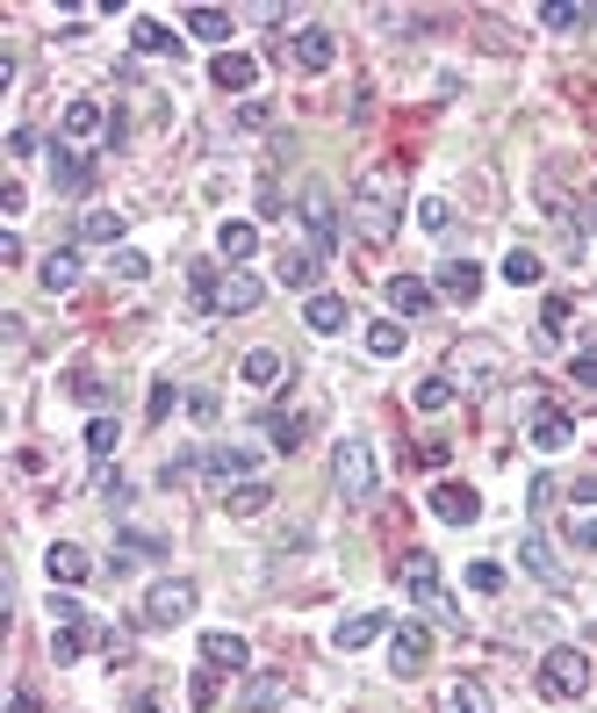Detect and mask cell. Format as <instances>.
<instances>
[{
    "label": "cell",
    "instance_id": "8",
    "mask_svg": "<svg viewBox=\"0 0 597 713\" xmlns=\"http://www.w3.org/2000/svg\"><path fill=\"white\" fill-rule=\"evenodd\" d=\"M259 303H267V281H259L252 267H231L223 288H217V317H245V310H259Z\"/></svg>",
    "mask_w": 597,
    "mask_h": 713
},
{
    "label": "cell",
    "instance_id": "10",
    "mask_svg": "<svg viewBox=\"0 0 597 713\" xmlns=\"http://www.w3.org/2000/svg\"><path fill=\"white\" fill-rule=\"evenodd\" d=\"M526 433H533V447H540V454H561V447L576 439V418H569V412H555V404H540Z\"/></svg>",
    "mask_w": 597,
    "mask_h": 713
},
{
    "label": "cell",
    "instance_id": "25",
    "mask_svg": "<svg viewBox=\"0 0 597 713\" xmlns=\"http://www.w3.org/2000/svg\"><path fill=\"white\" fill-rule=\"evenodd\" d=\"M432 713H489V692L476 685V677H454V685H439Z\"/></svg>",
    "mask_w": 597,
    "mask_h": 713
},
{
    "label": "cell",
    "instance_id": "13",
    "mask_svg": "<svg viewBox=\"0 0 597 713\" xmlns=\"http://www.w3.org/2000/svg\"><path fill=\"white\" fill-rule=\"evenodd\" d=\"M432 512H439L447 526H468V519L482 512V497L468 491V483H432Z\"/></svg>",
    "mask_w": 597,
    "mask_h": 713
},
{
    "label": "cell",
    "instance_id": "28",
    "mask_svg": "<svg viewBox=\"0 0 597 713\" xmlns=\"http://www.w3.org/2000/svg\"><path fill=\"white\" fill-rule=\"evenodd\" d=\"M259 426H267V447L273 454H296L302 439H310V418H302V412H273V418H259Z\"/></svg>",
    "mask_w": 597,
    "mask_h": 713
},
{
    "label": "cell",
    "instance_id": "1",
    "mask_svg": "<svg viewBox=\"0 0 597 713\" xmlns=\"http://www.w3.org/2000/svg\"><path fill=\"white\" fill-rule=\"evenodd\" d=\"M396 217H404V180H396V166H367L360 188H354V231L367 246H389Z\"/></svg>",
    "mask_w": 597,
    "mask_h": 713
},
{
    "label": "cell",
    "instance_id": "19",
    "mask_svg": "<svg viewBox=\"0 0 597 713\" xmlns=\"http://www.w3.org/2000/svg\"><path fill=\"white\" fill-rule=\"evenodd\" d=\"M432 288H439L447 303H476V296H482V267H476V260H447Z\"/></svg>",
    "mask_w": 597,
    "mask_h": 713
},
{
    "label": "cell",
    "instance_id": "38",
    "mask_svg": "<svg viewBox=\"0 0 597 713\" xmlns=\"http://www.w3.org/2000/svg\"><path fill=\"white\" fill-rule=\"evenodd\" d=\"M410 404H418V412H447V404H454V383H447V375H425Z\"/></svg>",
    "mask_w": 597,
    "mask_h": 713
},
{
    "label": "cell",
    "instance_id": "53",
    "mask_svg": "<svg viewBox=\"0 0 597 713\" xmlns=\"http://www.w3.org/2000/svg\"><path fill=\"white\" fill-rule=\"evenodd\" d=\"M8 713H43V706L29 700V692H14V700H8Z\"/></svg>",
    "mask_w": 597,
    "mask_h": 713
},
{
    "label": "cell",
    "instance_id": "43",
    "mask_svg": "<svg viewBox=\"0 0 597 713\" xmlns=\"http://www.w3.org/2000/svg\"><path fill=\"white\" fill-rule=\"evenodd\" d=\"M217 275H209V267H195V275H188V296H195V310H217Z\"/></svg>",
    "mask_w": 597,
    "mask_h": 713
},
{
    "label": "cell",
    "instance_id": "5",
    "mask_svg": "<svg viewBox=\"0 0 597 713\" xmlns=\"http://www.w3.org/2000/svg\"><path fill=\"white\" fill-rule=\"evenodd\" d=\"M188 613H195V584H188V576H159V584L145 591V605H137L145 627H180Z\"/></svg>",
    "mask_w": 597,
    "mask_h": 713
},
{
    "label": "cell",
    "instance_id": "18",
    "mask_svg": "<svg viewBox=\"0 0 597 713\" xmlns=\"http://www.w3.org/2000/svg\"><path fill=\"white\" fill-rule=\"evenodd\" d=\"M317 275H325V260H317L310 246H296V252L273 260V281H281V288H310V296H317Z\"/></svg>",
    "mask_w": 597,
    "mask_h": 713
},
{
    "label": "cell",
    "instance_id": "27",
    "mask_svg": "<svg viewBox=\"0 0 597 713\" xmlns=\"http://www.w3.org/2000/svg\"><path fill=\"white\" fill-rule=\"evenodd\" d=\"M432 296H439V288L418 281V275H396L389 281V310H404V317H425V310H432Z\"/></svg>",
    "mask_w": 597,
    "mask_h": 713
},
{
    "label": "cell",
    "instance_id": "26",
    "mask_svg": "<svg viewBox=\"0 0 597 713\" xmlns=\"http://www.w3.org/2000/svg\"><path fill=\"white\" fill-rule=\"evenodd\" d=\"M202 663H209V671H245V663H252V648H245L238 642V634H202Z\"/></svg>",
    "mask_w": 597,
    "mask_h": 713
},
{
    "label": "cell",
    "instance_id": "51",
    "mask_svg": "<svg viewBox=\"0 0 597 713\" xmlns=\"http://www.w3.org/2000/svg\"><path fill=\"white\" fill-rule=\"evenodd\" d=\"M238 130H267V101H245V109H238Z\"/></svg>",
    "mask_w": 597,
    "mask_h": 713
},
{
    "label": "cell",
    "instance_id": "42",
    "mask_svg": "<svg viewBox=\"0 0 597 713\" xmlns=\"http://www.w3.org/2000/svg\"><path fill=\"white\" fill-rule=\"evenodd\" d=\"M418 224H425V231H447V224H454V202H447V195H425V202H418Z\"/></svg>",
    "mask_w": 597,
    "mask_h": 713
},
{
    "label": "cell",
    "instance_id": "39",
    "mask_svg": "<svg viewBox=\"0 0 597 713\" xmlns=\"http://www.w3.org/2000/svg\"><path fill=\"white\" fill-rule=\"evenodd\" d=\"M569 317H576L569 296H547V303H540V331H547V339H561V331H569Z\"/></svg>",
    "mask_w": 597,
    "mask_h": 713
},
{
    "label": "cell",
    "instance_id": "21",
    "mask_svg": "<svg viewBox=\"0 0 597 713\" xmlns=\"http://www.w3.org/2000/svg\"><path fill=\"white\" fill-rule=\"evenodd\" d=\"M58 130H66V145H87V138H101V130H109V116H101V101H66V123H58Z\"/></svg>",
    "mask_w": 597,
    "mask_h": 713
},
{
    "label": "cell",
    "instance_id": "15",
    "mask_svg": "<svg viewBox=\"0 0 597 713\" xmlns=\"http://www.w3.org/2000/svg\"><path fill=\"white\" fill-rule=\"evenodd\" d=\"M180 22H188L195 43H217V51H223V43H231V29H238V14H231V8H188Z\"/></svg>",
    "mask_w": 597,
    "mask_h": 713
},
{
    "label": "cell",
    "instance_id": "2",
    "mask_svg": "<svg viewBox=\"0 0 597 713\" xmlns=\"http://www.w3.org/2000/svg\"><path fill=\"white\" fill-rule=\"evenodd\" d=\"M331 483H339L346 505H367V497L381 491V476H375V447H367V439H339V454H331Z\"/></svg>",
    "mask_w": 597,
    "mask_h": 713
},
{
    "label": "cell",
    "instance_id": "32",
    "mask_svg": "<svg viewBox=\"0 0 597 713\" xmlns=\"http://www.w3.org/2000/svg\"><path fill=\"white\" fill-rule=\"evenodd\" d=\"M273 505V483H238V491H223V512L231 519H252V512Z\"/></svg>",
    "mask_w": 597,
    "mask_h": 713
},
{
    "label": "cell",
    "instance_id": "20",
    "mask_svg": "<svg viewBox=\"0 0 597 713\" xmlns=\"http://www.w3.org/2000/svg\"><path fill=\"white\" fill-rule=\"evenodd\" d=\"M238 375H245L252 389H281V383H288V360L273 354V346H252V354L238 360Z\"/></svg>",
    "mask_w": 597,
    "mask_h": 713
},
{
    "label": "cell",
    "instance_id": "48",
    "mask_svg": "<svg viewBox=\"0 0 597 713\" xmlns=\"http://www.w3.org/2000/svg\"><path fill=\"white\" fill-rule=\"evenodd\" d=\"M569 512H597V476H576L569 483Z\"/></svg>",
    "mask_w": 597,
    "mask_h": 713
},
{
    "label": "cell",
    "instance_id": "44",
    "mask_svg": "<svg viewBox=\"0 0 597 713\" xmlns=\"http://www.w3.org/2000/svg\"><path fill=\"white\" fill-rule=\"evenodd\" d=\"M468 591H482V598H489V591H504V570L497 563H468Z\"/></svg>",
    "mask_w": 597,
    "mask_h": 713
},
{
    "label": "cell",
    "instance_id": "7",
    "mask_svg": "<svg viewBox=\"0 0 597 713\" xmlns=\"http://www.w3.org/2000/svg\"><path fill=\"white\" fill-rule=\"evenodd\" d=\"M288 58H296V72H331V58H339V37H331L325 22H302L296 43H288Z\"/></svg>",
    "mask_w": 597,
    "mask_h": 713
},
{
    "label": "cell",
    "instance_id": "22",
    "mask_svg": "<svg viewBox=\"0 0 597 713\" xmlns=\"http://www.w3.org/2000/svg\"><path fill=\"white\" fill-rule=\"evenodd\" d=\"M381 634H389V613H346V620H339V634H331V642H339L346 656H354V648L381 642Z\"/></svg>",
    "mask_w": 597,
    "mask_h": 713
},
{
    "label": "cell",
    "instance_id": "6",
    "mask_svg": "<svg viewBox=\"0 0 597 713\" xmlns=\"http://www.w3.org/2000/svg\"><path fill=\"white\" fill-rule=\"evenodd\" d=\"M425 663H432V627H425V620L389 627V671H396V677H418Z\"/></svg>",
    "mask_w": 597,
    "mask_h": 713
},
{
    "label": "cell",
    "instance_id": "4",
    "mask_svg": "<svg viewBox=\"0 0 597 713\" xmlns=\"http://www.w3.org/2000/svg\"><path fill=\"white\" fill-rule=\"evenodd\" d=\"M540 692L547 700H584L590 692V656L584 648H547L540 656Z\"/></svg>",
    "mask_w": 597,
    "mask_h": 713
},
{
    "label": "cell",
    "instance_id": "37",
    "mask_svg": "<svg viewBox=\"0 0 597 713\" xmlns=\"http://www.w3.org/2000/svg\"><path fill=\"white\" fill-rule=\"evenodd\" d=\"M116 439H122V426H116L109 412H101V418H87V454H94V462H109V454H116Z\"/></svg>",
    "mask_w": 597,
    "mask_h": 713
},
{
    "label": "cell",
    "instance_id": "46",
    "mask_svg": "<svg viewBox=\"0 0 597 713\" xmlns=\"http://www.w3.org/2000/svg\"><path fill=\"white\" fill-rule=\"evenodd\" d=\"M569 375H576V389H584V397H597V354H576Z\"/></svg>",
    "mask_w": 597,
    "mask_h": 713
},
{
    "label": "cell",
    "instance_id": "33",
    "mask_svg": "<svg viewBox=\"0 0 597 713\" xmlns=\"http://www.w3.org/2000/svg\"><path fill=\"white\" fill-rule=\"evenodd\" d=\"M80 238H87V246H122V217H116V209H87Z\"/></svg>",
    "mask_w": 597,
    "mask_h": 713
},
{
    "label": "cell",
    "instance_id": "36",
    "mask_svg": "<svg viewBox=\"0 0 597 713\" xmlns=\"http://www.w3.org/2000/svg\"><path fill=\"white\" fill-rule=\"evenodd\" d=\"M540 275H547V260H540V252H526V246H518V252H504V281H511V288H533Z\"/></svg>",
    "mask_w": 597,
    "mask_h": 713
},
{
    "label": "cell",
    "instance_id": "34",
    "mask_svg": "<svg viewBox=\"0 0 597 713\" xmlns=\"http://www.w3.org/2000/svg\"><path fill=\"white\" fill-rule=\"evenodd\" d=\"M302 317H310V331H325V339H331V331H346V303L339 296H310V303H302Z\"/></svg>",
    "mask_w": 597,
    "mask_h": 713
},
{
    "label": "cell",
    "instance_id": "31",
    "mask_svg": "<svg viewBox=\"0 0 597 713\" xmlns=\"http://www.w3.org/2000/svg\"><path fill=\"white\" fill-rule=\"evenodd\" d=\"M37 281L51 288V296H66V288H80V252H51V260L37 267Z\"/></svg>",
    "mask_w": 597,
    "mask_h": 713
},
{
    "label": "cell",
    "instance_id": "52",
    "mask_svg": "<svg viewBox=\"0 0 597 713\" xmlns=\"http://www.w3.org/2000/svg\"><path fill=\"white\" fill-rule=\"evenodd\" d=\"M188 418H202V426H209V418H217V397H209V389H195V397H188Z\"/></svg>",
    "mask_w": 597,
    "mask_h": 713
},
{
    "label": "cell",
    "instance_id": "24",
    "mask_svg": "<svg viewBox=\"0 0 597 713\" xmlns=\"http://www.w3.org/2000/svg\"><path fill=\"white\" fill-rule=\"evenodd\" d=\"M51 180H58L66 195H87V188H94V166H87L72 145H58V151H51Z\"/></svg>",
    "mask_w": 597,
    "mask_h": 713
},
{
    "label": "cell",
    "instance_id": "16",
    "mask_svg": "<svg viewBox=\"0 0 597 713\" xmlns=\"http://www.w3.org/2000/svg\"><path fill=\"white\" fill-rule=\"evenodd\" d=\"M209 80H217L223 95H252V80H259L252 51H217V66H209Z\"/></svg>",
    "mask_w": 597,
    "mask_h": 713
},
{
    "label": "cell",
    "instance_id": "49",
    "mask_svg": "<svg viewBox=\"0 0 597 713\" xmlns=\"http://www.w3.org/2000/svg\"><path fill=\"white\" fill-rule=\"evenodd\" d=\"M281 209H288V195L273 180H259V217H281Z\"/></svg>",
    "mask_w": 597,
    "mask_h": 713
},
{
    "label": "cell",
    "instance_id": "3",
    "mask_svg": "<svg viewBox=\"0 0 597 713\" xmlns=\"http://www.w3.org/2000/svg\"><path fill=\"white\" fill-rule=\"evenodd\" d=\"M296 217H302V231H310V252H317V260H325V252H339V195H331L325 180H310V188H302Z\"/></svg>",
    "mask_w": 597,
    "mask_h": 713
},
{
    "label": "cell",
    "instance_id": "47",
    "mask_svg": "<svg viewBox=\"0 0 597 713\" xmlns=\"http://www.w3.org/2000/svg\"><path fill=\"white\" fill-rule=\"evenodd\" d=\"M51 627H80V598H72V591L51 598Z\"/></svg>",
    "mask_w": 597,
    "mask_h": 713
},
{
    "label": "cell",
    "instance_id": "30",
    "mask_svg": "<svg viewBox=\"0 0 597 713\" xmlns=\"http://www.w3.org/2000/svg\"><path fill=\"white\" fill-rule=\"evenodd\" d=\"M540 22L547 29H584V22H597V0H547Z\"/></svg>",
    "mask_w": 597,
    "mask_h": 713
},
{
    "label": "cell",
    "instance_id": "50",
    "mask_svg": "<svg viewBox=\"0 0 597 713\" xmlns=\"http://www.w3.org/2000/svg\"><path fill=\"white\" fill-rule=\"evenodd\" d=\"M72 397H87V404H101V397H109V383H101V375H72Z\"/></svg>",
    "mask_w": 597,
    "mask_h": 713
},
{
    "label": "cell",
    "instance_id": "41",
    "mask_svg": "<svg viewBox=\"0 0 597 713\" xmlns=\"http://www.w3.org/2000/svg\"><path fill=\"white\" fill-rule=\"evenodd\" d=\"M569 548L597 555V512H569Z\"/></svg>",
    "mask_w": 597,
    "mask_h": 713
},
{
    "label": "cell",
    "instance_id": "23",
    "mask_svg": "<svg viewBox=\"0 0 597 713\" xmlns=\"http://www.w3.org/2000/svg\"><path fill=\"white\" fill-rule=\"evenodd\" d=\"M281 700H288V677H281V671H259V677H245V692H238V706H245V713H273Z\"/></svg>",
    "mask_w": 597,
    "mask_h": 713
},
{
    "label": "cell",
    "instance_id": "9",
    "mask_svg": "<svg viewBox=\"0 0 597 713\" xmlns=\"http://www.w3.org/2000/svg\"><path fill=\"white\" fill-rule=\"evenodd\" d=\"M518 563H526L533 576H540V584H547V591H569V570H561V555H555V548H547V541H540V534H526V541H518Z\"/></svg>",
    "mask_w": 597,
    "mask_h": 713
},
{
    "label": "cell",
    "instance_id": "35",
    "mask_svg": "<svg viewBox=\"0 0 597 713\" xmlns=\"http://www.w3.org/2000/svg\"><path fill=\"white\" fill-rule=\"evenodd\" d=\"M367 354L396 360V354H404V325H396V317H375V325H367Z\"/></svg>",
    "mask_w": 597,
    "mask_h": 713
},
{
    "label": "cell",
    "instance_id": "11",
    "mask_svg": "<svg viewBox=\"0 0 597 713\" xmlns=\"http://www.w3.org/2000/svg\"><path fill=\"white\" fill-rule=\"evenodd\" d=\"M252 468H259L252 447H209L202 454V476H217V483H252Z\"/></svg>",
    "mask_w": 597,
    "mask_h": 713
},
{
    "label": "cell",
    "instance_id": "12",
    "mask_svg": "<svg viewBox=\"0 0 597 713\" xmlns=\"http://www.w3.org/2000/svg\"><path fill=\"white\" fill-rule=\"evenodd\" d=\"M396 576H404V591H410V598H418V605H447V598H439V563H432V555H404V570H396Z\"/></svg>",
    "mask_w": 597,
    "mask_h": 713
},
{
    "label": "cell",
    "instance_id": "14",
    "mask_svg": "<svg viewBox=\"0 0 597 713\" xmlns=\"http://www.w3.org/2000/svg\"><path fill=\"white\" fill-rule=\"evenodd\" d=\"M130 43H137L145 58H180V37L159 22V14H130Z\"/></svg>",
    "mask_w": 597,
    "mask_h": 713
},
{
    "label": "cell",
    "instance_id": "45",
    "mask_svg": "<svg viewBox=\"0 0 597 713\" xmlns=\"http://www.w3.org/2000/svg\"><path fill=\"white\" fill-rule=\"evenodd\" d=\"M116 281H151V260L145 252H116Z\"/></svg>",
    "mask_w": 597,
    "mask_h": 713
},
{
    "label": "cell",
    "instance_id": "17",
    "mask_svg": "<svg viewBox=\"0 0 597 713\" xmlns=\"http://www.w3.org/2000/svg\"><path fill=\"white\" fill-rule=\"evenodd\" d=\"M43 570H51V584H87V570H94V563H87V548H80V541H51V555H43Z\"/></svg>",
    "mask_w": 597,
    "mask_h": 713
},
{
    "label": "cell",
    "instance_id": "29",
    "mask_svg": "<svg viewBox=\"0 0 597 713\" xmlns=\"http://www.w3.org/2000/svg\"><path fill=\"white\" fill-rule=\"evenodd\" d=\"M217 252H223V260H231V267H245V260H252V252H259V224L231 217V224H223V231H217Z\"/></svg>",
    "mask_w": 597,
    "mask_h": 713
},
{
    "label": "cell",
    "instance_id": "40",
    "mask_svg": "<svg viewBox=\"0 0 597 713\" xmlns=\"http://www.w3.org/2000/svg\"><path fill=\"white\" fill-rule=\"evenodd\" d=\"M51 656L58 663H80L87 656V627H51Z\"/></svg>",
    "mask_w": 597,
    "mask_h": 713
}]
</instances>
